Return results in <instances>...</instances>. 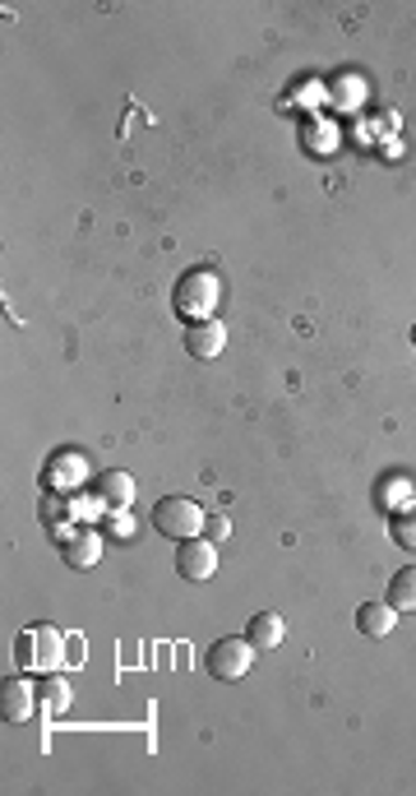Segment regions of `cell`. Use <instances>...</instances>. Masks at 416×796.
<instances>
[{
    "label": "cell",
    "instance_id": "obj_6",
    "mask_svg": "<svg viewBox=\"0 0 416 796\" xmlns=\"http://www.w3.org/2000/svg\"><path fill=\"white\" fill-rule=\"evenodd\" d=\"M37 704H43V694H37V686H28L24 676H10V681L0 686V717H5V723H28L37 713Z\"/></svg>",
    "mask_w": 416,
    "mask_h": 796
},
{
    "label": "cell",
    "instance_id": "obj_9",
    "mask_svg": "<svg viewBox=\"0 0 416 796\" xmlns=\"http://www.w3.org/2000/svg\"><path fill=\"white\" fill-rule=\"evenodd\" d=\"M93 491H97V500H103L111 514H126L130 504H134V477H130V473H121V468H111V473H97Z\"/></svg>",
    "mask_w": 416,
    "mask_h": 796
},
{
    "label": "cell",
    "instance_id": "obj_8",
    "mask_svg": "<svg viewBox=\"0 0 416 796\" xmlns=\"http://www.w3.org/2000/svg\"><path fill=\"white\" fill-rule=\"evenodd\" d=\"M61 560L70 570H93L103 560V537L93 528H74L70 537H61Z\"/></svg>",
    "mask_w": 416,
    "mask_h": 796
},
{
    "label": "cell",
    "instance_id": "obj_17",
    "mask_svg": "<svg viewBox=\"0 0 416 796\" xmlns=\"http://www.w3.org/2000/svg\"><path fill=\"white\" fill-rule=\"evenodd\" d=\"M88 663V644L79 634H66V667H84Z\"/></svg>",
    "mask_w": 416,
    "mask_h": 796
},
{
    "label": "cell",
    "instance_id": "obj_3",
    "mask_svg": "<svg viewBox=\"0 0 416 796\" xmlns=\"http://www.w3.org/2000/svg\"><path fill=\"white\" fill-rule=\"evenodd\" d=\"M204 504L200 500H190V496H163L153 504V528H157V537H167V542H190V537H200L204 533Z\"/></svg>",
    "mask_w": 416,
    "mask_h": 796
},
{
    "label": "cell",
    "instance_id": "obj_10",
    "mask_svg": "<svg viewBox=\"0 0 416 796\" xmlns=\"http://www.w3.org/2000/svg\"><path fill=\"white\" fill-rule=\"evenodd\" d=\"M393 626H399V611L389 602H361L356 607V630L366 639H384V634H393Z\"/></svg>",
    "mask_w": 416,
    "mask_h": 796
},
{
    "label": "cell",
    "instance_id": "obj_11",
    "mask_svg": "<svg viewBox=\"0 0 416 796\" xmlns=\"http://www.w3.org/2000/svg\"><path fill=\"white\" fill-rule=\"evenodd\" d=\"M246 639L260 653H273L277 644L287 639V626H283V616L277 611H260V616H250V626H246Z\"/></svg>",
    "mask_w": 416,
    "mask_h": 796
},
{
    "label": "cell",
    "instance_id": "obj_14",
    "mask_svg": "<svg viewBox=\"0 0 416 796\" xmlns=\"http://www.w3.org/2000/svg\"><path fill=\"white\" fill-rule=\"evenodd\" d=\"M389 607L399 611V616H407V611H416V566H407V570H399L393 574V584H389Z\"/></svg>",
    "mask_w": 416,
    "mask_h": 796
},
{
    "label": "cell",
    "instance_id": "obj_15",
    "mask_svg": "<svg viewBox=\"0 0 416 796\" xmlns=\"http://www.w3.org/2000/svg\"><path fill=\"white\" fill-rule=\"evenodd\" d=\"M375 500H380V510H399V504H407L412 500V482L399 473V477H389V482H380V487H375Z\"/></svg>",
    "mask_w": 416,
    "mask_h": 796
},
{
    "label": "cell",
    "instance_id": "obj_7",
    "mask_svg": "<svg viewBox=\"0 0 416 796\" xmlns=\"http://www.w3.org/2000/svg\"><path fill=\"white\" fill-rule=\"evenodd\" d=\"M227 347V324L223 320H200V324H186V353L194 361H213L223 357Z\"/></svg>",
    "mask_w": 416,
    "mask_h": 796
},
{
    "label": "cell",
    "instance_id": "obj_12",
    "mask_svg": "<svg viewBox=\"0 0 416 796\" xmlns=\"http://www.w3.org/2000/svg\"><path fill=\"white\" fill-rule=\"evenodd\" d=\"M389 537H393V547L416 551V496L389 514Z\"/></svg>",
    "mask_w": 416,
    "mask_h": 796
},
{
    "label": "cell",
    "instance_id": "obj_13",
    "mask_svg": "<svg viewBox=\"0 0 416 796\" xmlns=\"http://www.w3.org/2000/svg\"><path fill=\"white\" fill-rule=\"evenodd\" d=\"M37 694H43V709L47 713H66L70 709V681L61 672H43V681H37Z\"/></svg>",
    "mask_w": 416,
    "mask_h": 796
},
{
    "label": "cell",
    "instance_id": "obj_5",
    "mask_svg": "<svg viewBox=\"0 0 416 796\" xmlns=\"http://www.w3.org/2000/svg\"><path fill=\"white\" fill-rule=\"evenodd\" d=\"M176 574H181L186 584H209L217 574V542H209V537L176 542Z\"/></svg>",
    "mask_w": 416,
    "mask_h": 796
},
{
    "label": "cell",
    "instance_id": "obj_1",
    "mask_svg": "<svg viewBox=\"0 0 416 796\" xmlns=\"http://www.w3.org/2000/svg\"><path fill=\"white\" fill-rule=\"evenodd\" d=\"M217 301H223V278H217L213 269H186L181 283H176V293H171L176 316H181L186 324L213 320V306Z\"/></svg>",
    "mask_w": 416,
    "mask_h": 796
},
{
    "label": "cell",
    "instance_id": "obj_16",
    "mask_svg": "<svg viewBox=\"0 0 416 796\" xmlns=\"http://www.w3.org/2000/svg\"><path fill=\"white\" fill-rule=\"evenodd\" d=\"M204 537H209V542H227V537H231V519H227V514H209V519H204Z\"/></svg>",
    "mask_w": 416,
    "mask_h": 796
},
{
    "label": "cell",
    "instance_id": "obj_4",
    "mask_svg": "<svg viewBox=\"0 0 416 796\" xmlns=\"http://www.w3.org/2000/svg\"><path fill=\"white\" fill-rule=\"evenodd\" d=\"M254 657H260V649H254L246 634H223V639H217V644L204 653V667H209L213 681L231 686V681H241V676L254 667Z\"/></svg>",
    "mask_w": 416,
    "mask_h": 796
},
{
    "label": "cell",
    "instance_id": "obj_2",
    "mask_svg": "<svg viewBox=\"0 0 416 796\" xmlns=\"http://www.w3.org/2000/svg\"><path fill=\"white\" fill-rule=\"evenodd\" d=\"M14 663L28 672H61L66 667V630L33 626L14 639Z\"/></svg>",
    "mask_w": 416,
    "mask_h": 796
}]
</instances>
